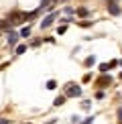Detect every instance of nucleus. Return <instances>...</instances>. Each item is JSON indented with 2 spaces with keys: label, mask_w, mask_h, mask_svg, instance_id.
<instances>
[{
  "label": "nucleus",
  "mask_w": 122,
  "mask_h": 124,
  "mask_svg": "<svg viewBox=\"0 0 122 124\" xmlns=\"http://www.w3.org/2000/svg\"><path fill=\"white\" fill-rule=\"evenodd\" d=\"M79 96H81V85H77V84H67L65 98H79Z\"/></svg>",
  "instance_id": "1"
},
{
  "label": "nucleus",
  "mask_w": 122,
  "mask_h": 124,
  "mask_svg": "<svg viewBox=\"0 0 122 124\" xmlns=\"http://www.w3.org/2000/svg\"><path fill=\"white\" fill-rule=\"evenodd\" d=\"M55 18H57V12H51L49 16H45V20H43V23H41V29H47V27H51Z\"/></svg>",
  "instance_id": "2"
},
{
  "label": "nucleus",
  "mask_w": 122,
  "mask_h": 124,
  "mask_svg": "<svg viewBox=\"0 0 122 124\" xmlns=\"http://www.w3.org/2000/svg\"><path fill=\"white\" fill-rule=\"evenodd\" d=\"M110 84H112V77L110 75H102L100 79H98V85L100 87H106V85H110Z\"/></svg>",
  "instance_id": "3"
},
{
  "label": "nucleus",
  "mask_w": 122,
  "mask_h": 124,
  "mask_svg": "<svg viewBox=\"0 0 122 124\" xmlns=\"http://www.w3.org/2000/svg\"><path fill=\"white\" fill-rule=\"evenodd\" d=\"M108 12H110V14H120V6H118L116 2H110V4H108Z\"/></svg>",
  "instance_id": "4"
},
{
  "label": "nucleus",
  "mask_w": 122,
  "mask_h": 124,
  "mask_svg": "<svg viewBox=\"0 0 122 124\" xmlns=\"http://www.w3.org/2000/svg\"><path fill=\"white\" fill-rule=\"evenodd\" d=\"M18 37H20L18 33H8V45H16Z\"/></svg>",
  "instance_id": "5"
},
{
  "label": "nucleus",
  "mask_w": 122,
  "mask_h": 124,
  "mask_svg": "<svg viewBox=\"0 0 122 124\" xmlns=\"http://www.w3.org/2000/svg\"><path fill=\"white\" fill-rule=\"evenodd\" d=\"M20 37H29V35H30V27H24V29H20Z\"/></svg>",
  "instance_id": "6"
},
{
  "label": "nucleus",
  "mask_w": 122,
  "mask_h": 124,
  "mask_svg": "<svg viewBox=\"0 0 122 124\" xmlns=\"http://www.w3.org/2000/svg\"><path fill=\"white\" fill-rule=\"evenodd\" d=\"M55 87H57V81H55V79L47 81V90H55Z\"/></svg>",
  "instance_id": "7"
},
{
  "label": "nucleus",
  "mask_w": 122,
  "mask_h": 124,
  "mask_svg": "<svg viewBox=\"0 0 122 124\" xmlns=\"http://www.w3.org/2000/svg\"><path fill=\"white\" fill-rule=\"evenodd\" d=\"M63 102H65V96H59L57 100L53 102V104H55V106H61V104H63Z\"/></svg>",
  "instance_id": "8"
},
{
  "label": "nucleus",
  "mask_w": 122,
  "mask_h": 124,
  "mask_svg": "<svg viewBox=\"0 0 122 124\" xmlns=\"http://www.w3.org/2000/svg\"><path fill=\"white\" fill-rule=\"evenodd\" d=\"M24 51H27V47H24V45H18L16 47V55H23Z\"/></svg>",
  "instance_id": "9"
},
{
  "label": "nucleus",
  "mask_w": 122,
  "mask_h": 124,
  "mask_svg": "<svg viewBox=\"0 0 122 124\" xmlns=\"http://www.w3.org/2000/svg\"><path fill=\"white\" fill-rule=\"evenodd\" d=\"M108 69H110V65H108V63H102V65H100V71H102V73H106Z\"/></svg>",
  "instance_id": "10"
},
{
  "label": "nucleus",
  "mask_w": 122,
  "mask_h": 124,
  "mask_svg": "<svg viewBox=\"0 0 122 124\" xmlns=\"http://www.w3.org/2000/svg\"><path fill=\"white\" fill-rule=\"evenodd\" d=\"M77 14H79V16H85V14H88V10H85V8H77Z\"/></svg>",
  "instance_id": "11"
},
{
  "label": "nucleus",
  "mask_w": 122,
  "mask_h": 124,
  "mask_svg": "<svg viewBox=\"0 0 122 124\" xmlns=\"http://www.w3.org/2000/svg\"><path fill=\"white\" fill-rule=\"evenodd\" d=\"M65 31H67V27H65V24H61V27L57 29V33H59V35H63V33H65Z\"/></svg>",
  "instance_id": "12"
},
{
  "label": "nucleus",
  "mask_w": 122,
  "mask_h": 124,
  "mask_svg": "<svg viewBox=\"0 0 122 124\" xmlns=\"http://www.w3.org/2000/svg\"><path fill=\"white\" fill-rule=\"evenodd\" d=\"M94 61H96L94 57H88V59H85V65H88V67H90V65H94Z\"/></svg>",
  "instance_id": "13"
},
{
  "label": "nucleus",
  "mask_w": 122,
  "mask_h": 124,
  "mask_svg": "<svg viewBox=\"0 0 122 124\" xmlns=\"http://www.w3.org/2000/svg\"><path fill=\"white\" fill-rule=\"evenodd\" d=\"M118 122H122V110H118Z\"/></svg>",
  "instance_id": "14"
},
{
  "label": "nucleus",
  "mask_w": 122,
  "mask_h": 124,
  "mask_svg": "<svg viewBox=\"0 0 122 124\" xmlns=\"http://www.w3.org/2000/svg\"><path fill=\"white\" fill-rule=\"evenodd\" d=\"M0 124H8V120H4V118H0Z\"/></svg>",
  "instance_id": "15"
},
{
  "label": "nucleus",
  "mask_w": 122,
  "mask_h": 124,
  "mask_svg": "<svg viewBox=\"0 0 122 124\" xmlns=\"http://www.w3.org/2000/svg\"><path fill=\"white\" fill-rule=\"evenodd\" d=\"M0 31H2V23H0Z\"/></svg>",
  "instance_id": "16"
},
{
  "label": "nucleus",
  "mask_w": 122,
  "mask_h": 124,
  "mask_svg": "<svg viewBox=\"0 0 122 124\" xmlns=\"http://www.w3.org/2000/svg\"><path fill=\"white\" fill-rule=\"evenodd\" d=\"M110 2H116V0H110Z\"/></svg>",
  "instance_id": "17"
},
{
  "label": "nucleus",
  "mask_w": 122,
  "mask_h": 124,
  "mask_svg": "<svg viewBox=\"0 0 122 124\" xmlns=\"http://www.w3.org/2000/svg\"><path fill=\"white\" fill-rule=\"evenodd\" d=\"M24 124H30V122H24Z\"/></svg>",
  "instance_id": "18"
},
{
  "label": "nucleus",
  "mask_w": 122,
  "mask_h": 124,
  "mask_svg": "<svg viewBox=\"0 0 122 124\" xmlns=\"http://www.w3.org/2000/svg\"><path fill=\"white\" fill-rule=\"evenodd\" d=\"M120 77H122V73H120Z\"/></svg>",
  "instance_id": "19"
}]
</instances>
